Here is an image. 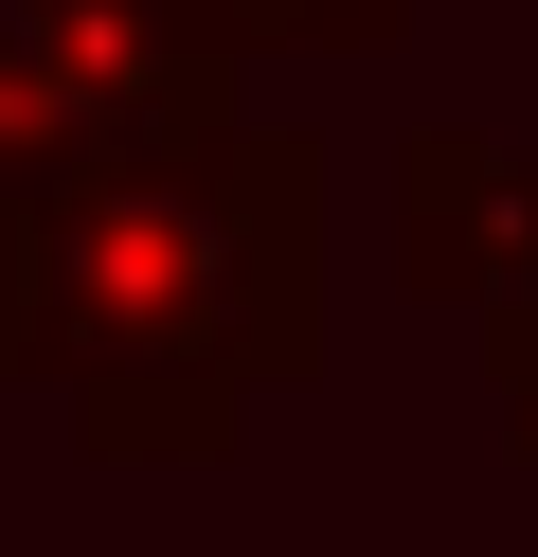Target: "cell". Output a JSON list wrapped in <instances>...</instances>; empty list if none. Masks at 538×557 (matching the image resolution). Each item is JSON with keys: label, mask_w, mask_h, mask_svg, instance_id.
<instances>
[{"label": "cell", "mask_w": 538, "mask_h": 557, "mask_svg": "<svg viewBox=\"0 0 538 557\" xmlns=\"http://www.w3.org/2000/svg\"><path fill=\"white\" fill-rule=\"evenodd\" d=\"M0 377L72 396L90 449H234L251 396L323 377V162L234 109L0 198Z\"/></svg>", "instance_id": "1"}, {"label": "cell", "mask_w": 538, "mask_h": 557, "mask_svg": "<svg viewBox=\"0 0 538 557\" xmlns=\"http://www.w3.org/2000/svg\"><path fill=\"white\" fill-rule=\"evenodd\" d=\"M198 126H234V54L198 37V0H0V198L108 181Z\"/></svg>", "instance_id": "2"}, {"label": "cell", "mask_w": 538, "mask_h": 557, "mask_svg": "<svg viewBox=\"0 0 538 557\" xmlns=\"http://www.w3.org/2000/svg\"><path fill=\"white\" fill-rule=\"evenodd\" d=\"M395 288L430 306H521L538 288V162L485 145V126H430V145H395Z\"/></svg>", "instance_id": "3"}, {"label": "cell", "mask_w": 538, "mask_h": 557, "mask_svg": "<svg viewBox=\"0 0 538 557\" xmlns=\"http://www.w3.org/2000/svg\"><path fill=\"white\" fill-rule=\"evenodd\" d=\"M215 54H395L413 0H198Z\"/></svg>", "instance_id": "4"}, {"label": "cell", "mask_w": 538, "mask_h": 557, "mask_svg": "<svg viewBox=\"0 0 538 557\" xmlns=\"http://www.w3.org/2000/svg\"><path fill=\"white\" fill-rule=\"evenodd\" d=\"M485 396H502V449H538V306H485Z\"/></svg>", "instance_id": "5"}, {"label": "cell", "mask_w": 538, "mask_h": 557, "mask_svg": "<svg viewBox=\"0 0 538 557\" xmlns=\"http://www.w3.org/2000/svg\"><path fill=\"white\" fill-rule=\"evenodd\" d=\"M521 306H538V288H521Z\"/></svg>", "instance_id": "6"}]
</instances>
